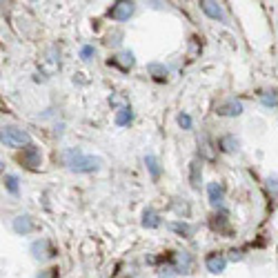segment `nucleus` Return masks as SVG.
Returning a JSON list of instances; mask_svg holds the SVG:
<instances>
[{"label": "nucleus", "mask_w": 278, "mask_h": 278, "mask_svg": "<svg viewBox=\"0 0 278 278\" xmlns=\"http://www.w3.org/2000/svg\"><path fill=\"white\" fill-rule=\"evenodd\" d=\"M40 161H43V158H40V149L38 147H27L23 152V163L27 165V167H38L40 165Z\"/></svg>", "instance_id": "f8f14e48"}, {"label": "nucleus", "mask_w": 278, "mask_h": 278, "mask_svg": "<svg viewBox=\"0 0 278 278\" xmlns=\"http://www.w3.org/2000/svg\"><path fill=\"white\" fill-rule=\"evenodd\" d=\"M5 185H7L9 194H14V196H16V194H18V178L14 176V174H7V176H5Z\"/></svg>", "instance_id": "412c9836"}, {"label": "nucleus", "mask_w": 278, "mask_h": 278, "mask_svg": "<svg viewBox=\"0 0 278 278\" xmlns=\"http://www.w3.org/2000/svg\"><path fill=\"white\" fill-rule=\"evenodd\" d=\"M267 185H269V192L274 194V196H278V180L276 178H269V180H267Z\"/></svg>", "instance_id": "bb28decb"}, {"label": "nucleus", "mask_w": 278, "mask_h": 278, "mask_svg": "<svg viewBox=\"0 0 278 278\" xmlns=\"http://www.w3.org/2000/svg\"><path fill=\"white\" fill-rule=\"evenodd\" d=\"M192 265H194V260H192V254H189V251H178L176 258H174V267H176L178 274H189V271H192Z\"/></svg>", "instance_id": "423d86ee"}, {"label": "nucleus", "mask_w": 278, "mask_h": 278, "mask_svg": "<svg viewBox=\"0 0 278 278\" xmlns=\"http://www.w3.org/2000/svg\"><path fill=\"white\" fill-rule=\"evenodd\" d=\"M200 176H203V167H200V163L198 161H194L192 163V185L194 187H200Z\"/></svg>", "instance_id": "aec40b11"}, {"label": "nucleus", "mask_w": 278, "mask_h": 278, "mask_svg": "<svg viewBox=\"0 0 278 278\" xmlns=\"http://www.w3.org/2000/svg\"><path fill=\"white\" fill-rule=\"evenodd\" d=\"M3 143L7 147H23L29 145V133L25 129H18V127H5L3 129Z\"/></svg>", "instance_id": "f03ea898"}, {"label": "nucleus", "mask_w": 278, "mask_h": 278, "mask_svg": "<svg viewBox=\"0 0 278 278\" xmlns=\"http://www.w3.org/2000/svg\"><path fill=\"white\" fill-rule=\"evenodd\" d=\"M207 194H209V203H212L216 209H220V207L225 205V203H223V200H225V194H223V187H220L218 183H209Z\"/></svg>", "instance_id": "9d476101"}, {"label": "nucleus", "mask_w": 278, "mask_h": 278, "mask_svg": "<svg viewBox=\"0 0 278 278\" xmlns=\"http://www.w3.org/2000/svg\"><path fill=\"white\" fill-rule=\"evenodd\" d=\"M145 165H147V169H149V174H152V178L154 180H158L161 178V163H158V158L156 156H145Z\"/></svg>", "instance_id": "4468645a"}, {"label": "nucleus", "mask_w": 278, "mask_h": 278, "mask_svg": "<svg viewBox=\"0 0 278 278\" xmlns=\"http://www.w3.org/2000/svg\"><path fill=\"white\" fill-rule=\"evenodd\" d=\"M36 278H58V269L56 267H49V269H43Z\"/></svg>", "instance_id": "b1692460"}, {"label": "nucleus", "mask_w": 278, "mask_h": 278, "mask_svg": "<svg viewBox=\"0 0 278 278\" xmlns=\"http://www.w3.org/2000/svg\"><path fill=\"white\" fill-rule=\"evenodd\" d=\"M131 118H133V114H131L129 107H122V109H118V111H116V125H118V127L129 125Z\"/></svg>", "instance_id": "f3484780"}, {"label": "nucleus", "mask_w": 278, "mask_h": 278, "mask_svg": "<svg viewBox=\"0 0 278 278\" xmlns=\"http://www.w3.org/2000/svg\"><path fill=\"white\" fill-rule=\"evenodd\" d=\"M32 256L36 260H43V258H54L56 256V251H54V247H51L49 240H36V243L32 245Z\"/></svg>", "instance_id": "7ed1b4c3"}, {"label": "nucleus", "mask_w": 278, "mask_h": 278, "mask_svg": "<svg viewBox=\"0 0 278 278\" xmlns=\"http://www.w3.org/2000/svg\"><path fill=\"white\" fill-rule=\"evenodd\" d=\"M158 225H161V216L154 212V209H145V214H143V227L156 229Z\"/></svg>", "instance_id": "ddd939ff"}, {"label": "nucleus", "mask_w": 278, "mask_h": 278, "mask_svg": "<svg viewBox=\"0 0 278 278\" xmlns=\"http://www.w3.org/2000/svg\"><path fill=\"white\" fill-rule=\"evenodd\" d=\"M12 227H14V231H16V234L27 236V234H32V231L36 229V225H34L32 216H18V218H14Z\"/></svg>", "instance_id": "0eeeda50"}, {"label": "nucleus", "mask_w": 278, "mask_h": 278, "mask_svg": "<svg viewBox=\"0 0 278 278\" xmlns=\"http://www.w3.org/2000/svg\"><path fill=\"white\" fill-rule=\"evenodd\" d=\"M65 165L76 174H87V172H96V169L102 165V161L98 156H85L80 149H69V152L63 154Z\"/></svg>", "instance_id": "f257e3e1"}, {"label": "nucleus", "mask_w": 278, "mask_h": 278, "mask_svg": "<svg viewBox=\"0 0 278 278\" xmlns=\"http://www.w3.org/2000/svg\"><path fill=\"white\" fill-rule=\"evenodd\" d=\"M147 71H149V74H152L156 80H161V82H163V80H167V74H169L167 67H165V65H158V63L147 65Z\"/></svg>", "instance_id": "2eb2a0df"}, {"label": "nucleus", "mask_w": 278, "mask_h": 278, "mask_svg": "<svg viewBox=\"0 0 278 278\" xmlns=\"http://www.w3.org/2000/svg\"><path fill=\"white\" fill-rule=\"evenodd\" d=\"M178 125L183 127V129H192V118H189L187 114H180L178 116Z\"/></svg>", "instance_id": "393cba45"}, {"label": "nucleus", "mask_w": 278, "mask_h": 278, "mask_svg": "<svg viewBox=\"0 0 278 278\" xmlns=\"http://www.w3.org/2000/svg\"><path fill=\"white\" fill-rule=\"evenodd\" d=\"M169 229L176 231V234H180V236H185V238H189V236L194 234V227L187 225V223H169Z\"/></svg>", "instance_id": "6ab92c4d"}, {"label": "nucleus", "mask_w": 278, "mask_h": 278, "mask_svg": "<svg viewBox=\"0 0 278 278\" xmlns=\"http://www.w3.org/2000/svg\"><path fill=\"white\" fill-rule=\"evenodd\" d=\"M176 274H178V271H176V267H174V265H167V267H163V269L158 271V276H161V278H174Z\"/></svg>", "instance_id": "4be33fe9"}, {"label": "nucleus", "mask_w": 278, "mask_h": 278, "mask_svg": "<svg viewBox=\"0 0 278 278\" xmlns=\"http://www.w3.org/2000/svg\"><path fill=\"white\" fill-rule=\"evenodd\" d=\"M220 149H223L225 154L238 152V141H236L234 136H223V138H220Z\"/></svg>", "instance_id": "a211bd4d"}, {"label": "nucleus", "mask_w": 278, "mask_h": 278, "mask_svg": "<svg viewBox=\"0 0 278 278\" xmlns=\"http://www.w3.org/2000/svg\"><path fill=\"white\" fill-rule=\"evenodd\" d=\"M91 56H94V47H89V45H87V47L80 49V58L82 60H91Z\"/></svg>", "instance_id": "a878e982"}, {"label": "nucleus", "mask_w": 278, "mask_h": 278, "mask_svg": "<svg viewBox=\"0 0 278 278\" xmlns=\"http://www.w3.org/2000/svg\"><path fill=\"white\" fill-rule=\"evenodd\" d=\"M229 258H231V260H240V258H243V254H240V251H231Z\"/></svg>", "instance_id": "cd10ccee"}, {"label": "nucleus", "mask_w": 278, "mask_h": 278, "mask_svg": "<svg viewBox=\"0 0 278 278\" xmlns=\"http://www.w3.org/2000/svg\"><path fill=\"white\" fill-rule=\"evenodd\" d=\"M133 9H136V5H133V3H116L114 7L109 9V16L114 20H129Z\"/></svg>", "instance_id": "39448f33"}, {"label": "nucleus", "mask_w": 278, "mask_h": 278, "mask_svg": "<svg viewBox=\"0 0 278 278\" xmlns=\"http://www.w3.org/2000/svg\"><path fill=\"white\" fill-rule=\"evenodd\" d=\"M200 9L205 12V16H209L212 20H225L223 7H220L218 3H212V0H203V3H200Z\"/></svg>", "instance_id": "1a4fd4ad"}, {"label": "nucleus", "mask_w": 278, "mask_h": 278, "mask_svg": "<svg viewBox=\"0 0 278 278\" xmlns=\"http://www.w3.org/2000/svg\"><path fill=\"white\" fill-rule=\"evenodd\" d=\"M260 102L265 107H278V89H267L260 94Z\"/></svg>", "instance_id": "dca6fc26"}, {"label": "nucleus", "mask_w": 278, "mask_h": 278, "mask_svg": "<svg viewBox=\"0 0 278 278\" xmlns=\"http://www.w3.org/2000/svg\"><path fill=\"white\" fill-rule=\"evenodd\" d=\"M174 212L180 216H189V205L187 203H174Z\"/></svg>", "instance_id": "5701e85b"}, {"label": "nucleus", "mask_w": 278, "mask_h": 278, "mask_svg": "<svg viewBox=\"0 0 278 278\" xmlns=\"http://www.w3.org/2000/svg\"><path fill=\"white\" fill-rule=\"evenodd\" d=\"M205 265H207V269L212 271V274H220V271H225V267H227V258H225L223 254H209L207 260H205Z\"/></svg>", "instance_id": "6e6552de"}, {"label": "nucleus", "mask_w": 278, "mask_h": 278, "mask_svg": "<svg viewBox=\"0 0 278 278\" xmlns=\"http://www.w3.org/2000/svg\"><path fill=\"white\" fill-rule=\"evenodd\" d=\"M109 65L120 67L122 71H129L131 67H133V54H131V51H120L114 60H109Z\"/></svg>", "instance_id": "9b49d317"}, {"label": "nucleus", "mask_w": 278, "mask_h": 278, "mask_svg": "<svg viewBox=\"0 0 278 278\" xmlns=\"http://www.w3.org/2000/svg\"><path fill=\"white\" fill-rule=\"evenodd\" d=\"M216 114L218 116H240L243 114V102H238V100H225V102H220L218 107H216Z\"/></svg>", "instance_id": "20e7f679"}]
</instances>
